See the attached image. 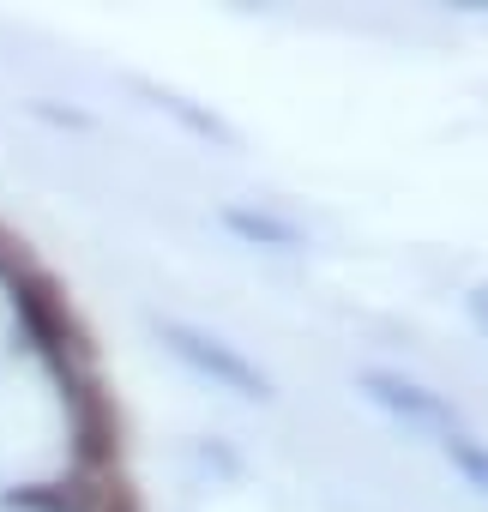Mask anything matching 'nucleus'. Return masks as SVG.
<instances>
[{
	"label": "nucleus",
	"instance_id": "f257e3e1",
	"mask_svg": "<svg viewBox=\"0 0 488 512\" xmlns=\"http://www.w3.org/2000/svg\"><path fill=\"white\" fill-rule=\"evenodd\" d=\"M7 290H13V314H19L31 350L49 362V374H55V380L91 374V332L79 326L67 290H61L49 272H37V266H19V272L7 278Z\"/></svg>",
	"mask_w": 488,
	"mask_h": 512
},
{
	"label": "nucleus",
	"instance_id": "f03ea898",
	"mask_svg": "<svg viewBox=\"0 0 488 512\" xmlns=\"http://www.w3.org/2000/svg\"><path fill=\"white\" fill-rule=\"evenodd\" d=\"M157 344L181 362V368H193L199 380H211L217 392H235V398H248V404H266L272 398V374L248 356V350H235L229 338H217V332H205V326H193V320H157Z\"/></svg>",
	"mask_w": 488,
	"mask_h": 512
},
{
	"label": "nucleus",
	"instance_id": "7ed1b4c3",
	"mask_svg": "<svg viewBox=\"0 0 488 512\" xmlns=\"http://www.w3.org/2000/svg\"><path fill=\"white\" fill-rule=\"evenodd\" d=\"M61 398H67V416H73V458H79V476L115 470V458H121V410H115V398L103 392V380H97V374H73V380H61Z\"/></svg>",
	"mask_w": 488,
	"mask_h": 512
},
{
	"label": "nucleus",
	"instance_id": "20e7f679",
	"mask_svg": "<svg viewBox=\"0 0 488 512\" xmlns=\"http://www.w3.org/2000/svg\"><path fill=\"white\" fill-rule=\"evenodd\" d=\"M356 392H362L374 410H386V416H398V422H410V428H434V434L464 428V422H458V404H446L434 386H422V380H410V374H398V368H362V374H356Z\"/></svg>",
	"mask_w": 488,
	"mask_h": 512
},
{
	"label": "nucleus",
	"instance_id": "39448f33",
	"mask_svg": "<svg viewBox=\"0 0 488 512\" xmlns=\"http://www.w3.org/2000/svg\"><path fill=\"white\" fill-rule=\"evenodd\" d=\"M7 506H19V512H97L103 506V482L73 470L61 482H31V488L7 494Z\"/></svg>",
	"mask_w": 488,
	"mask_h": 512
},
{
	"label": "nucleus",
	"instance_id": "423d86ee",
	"mask_svg": "<svg viewBox=\"0 0 488 512\" xmlns=\"http://www.w3.org/2000/svg\"><path fill=\"white\" fill-rule=\"evenodd\" d=\"M223 229H229L235 241H248V247H272V253H296V247H308V235H302L290 217L260 211V205H223Z\"/></svg>",
	"mask_w": 488,
	"mask_h": 512
},
{
	"label": "nucleus",
	"instance_id": "0eeeda50",
	"mask_svg": "<svg viewBox=\"0 0 488 512\" xmlns=\"http://www.w3.org/2000/svg\"><path fill=\"white\" fill-rule=\"evenodd\" d=\"M139 91H145V97H151V103H157L163 115H175V121H181L187 133H199V139H211V145H229V151L241 145V133H235V127H229L223 115L199 109L193 97H181V91H169V85H145V79H139Z\"/></svg>",
	"mask_w": 488,
	"mask_h": 512
},
{
	"label": "nucleus",
	"instance_id": "6e6552de",
	"mask_svg": "<svg viewBox=\"0 0 488 512\" xmlns=\"http://www.w3.org/2000/svg\"><path fill=\"white\" fill-rule=\"evenodd\" d=\"M440 452H446V464L488 500V440H476L470 428H452V434H440Z\"/></svg>",
	"mask_w": 488,
	"mask_h": 512
},
{
	"label": "nucleus",
	"instance_id": "1a4fd4ad",
	"mask_svg": "<svg viewBox=\"0 0 488 512\" xmlns=\"http://www.w3.org/2000/svg\"><path fill=\"white\" fill-rule=\"evenodd\" d=\"M97 512H139V500H133V488L115 476V482H103V506Z\"/></svg>",
	"mask_w": 488,
	"mask_h": 512
},
{
	"label": "nucleus",
	"instance_id": "9d476101",
	"mask_svg": "<svg viewBox=\"0 0 488 512\" xmlns=\"http://www.w3.org/2000/svg\"><path fill=\"white\" fill-rule=\"evenodd\" d=\"M464 314H470V326H476V332L488 338V278H482V284H476V290L464 296Z\"/></svg>",
	"mask_w": 488,
	"mask_h": 512
},
{
	"label": "nucleus",
	"instance_id": "9b49d317",
	"mask_svg": "<svg viewBox=\"0 0 488 512\" xmlns=\"http://www.w3.org/2000/svg\"><path fill=\"white\" fill-rule=\"evenodd\" d=\"M19 266H25V260H13V241H7V235H0V278H13Z\"/></svg>",
	"mask_w": 488,
	"mask_h": 512
}]
</instances>
